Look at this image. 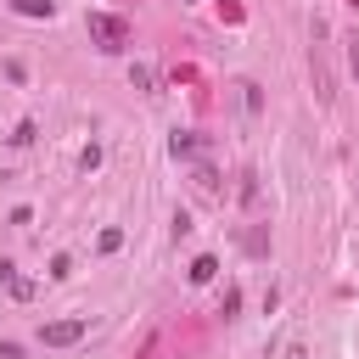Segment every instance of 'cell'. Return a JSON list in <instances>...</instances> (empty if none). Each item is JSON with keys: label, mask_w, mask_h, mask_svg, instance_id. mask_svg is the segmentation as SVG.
<instances>
[{"label": "cell", "mask_w": 359, "mask_h": 359, "mask_svg": "<svg viewBox=\"0 0 359 359\" xmlns=\"http://www.w3.org/2000/svg\"><path fill=\"white\" fill-rule=\"evenodd\" d=\"M90 45L95 50H123L129 45V22L112 11H90Z\"/></svg>", "instance_id": "obj_1"}, {"label": "cell", "mask_w": 359, "mask_h": 359, "mask_svg": "<svg viewBox=\"0 0 359 359\" xmlns=\"http://www.w3.org/2000/svg\"><path fill=\"white\" fill-rule=\"evenodd\" d=\"M84 320H50V325H39V348H73V342H84Z\"/></svg>", "instance_id": "obj_2"}, {"label": "cell", "mask_w": 359, "mask_h": 359, "mask_svg": "<svg viewBox=\"0 0 359 359\" xmlns=\"http://www.w3.org/2000/svg\"><path fill=\"white\" fill-rule=\"evenodd\" d=\"M168 151H174V157H202V140H196L191 129H174V140H168Z\"/></svg>", "instance_id": "obj_3"}, {"label": "cell", "mask_w": 359, "mask_h": 359, "mask_svg": "<svg viewBox=\"0 0 359 359\" xmlns=\"http://www.w3.org/2000/svg\"><path fill=\"white\" fill-rule=\"evenodd\" d=\"M309 67H314V90H320V101H331V73H325V62H320V50L309 56Z\"/></svg>", "instance_id": "obj_4"}, {"label": "cell", "mask_w": 359, "mask_h": 359, "mask_svg": "<svg viewBox=\"0 0 359 359\" xmlns=\"http://www.w3.org/2000/svg\"><path fill=\"white\" fill-rule=\"evenodd\" d=\"M129 79H135V90H146V95L157 90V67H146V62H135V67H129Z\"/></svg>", "instance_id": "obj_5"}, {"label": "cell", "mask_w": 359, "mask_h": 359, "mask_svg": "<svg viewBox=\"0 0 359 359\" xmlns=\"http://www.w3.org/2000/svg\"><path fill=\"white\" fill-rule=\"evenodd\" d=\"M6 292H11V303H34V292H39V286H34V280H22V275H11V280H6Z\"/></svg>", "instance_id": "obj_6"}, {"label": "cell", "mask_w": 359, "mask_h": 359, "mask_svg": "<svg viewBox=\"0 0 359 359\" xmlns=\"http://www.w3.org/2000/svg\"><path fill=\"white\" fill-rule=\"evenodd\" d=\"M11 6H17L22 17H50V11H56V0H11Z\"/></svg>", "instance_id": "obj_7"}, {"label": "cell", "mask_w": 359, "mask_h": 359, "mask_svg": "<svg viewBox=\"0 0 359 359\" xmlns=\"http://www.w3.org/2000/svg\"><path fill=\"white\" fill-rule=\"evenodd\" d=\"M213 269H219V264H213V258H196V264H191V280H196V286H202V280H213Z\"/></svg>", "instance_id": "obj_8"}, {"label": "cell", "mask_w": 359, "mask_h": 359, "mask_svg": "<svg viewBox=\"0 0 359 359\" xmlns=\"http://www.w3.org/2000/svg\"><path fill=\"white\" fill-rule=\"evenodd\" d=\"M342 50H348V73L359 79V34H348V39H342Z\"/></svg>", "instance_id": "obj_9"}, {"label": "cell", "mask_w": 359, "mask_h": 359, "mask_svg": "<svg viewBox=\"0 0 359 359\" xmlns=\"http://www.w3.org/2000/svg\"><path fill=\"white\" fill-rule=\"evenodd\" d=\"M118 241H123V230H101V241H95V247H101V252H118Z\"/></svg>", "instance_id": "obj_10"}, {"label": "cell", "mask_w": 359, "mask_h": 359, "mask_svg": "<svg viewBox=\"0 0 359 359\" xmlns=\"http://www.w3.org/2000/svg\"><path fill=\"white\" fill-rule=\"evenodd\" d=\"M73 275V258H50V280H67Z\"/></svg>", "instance_id": "obj_11"}, {"label": "cell", "mask_w": 359, "mask_h": 359, "mask_svg": "<svg viewBox=\"0 0 359 359\" xmlns=\"http://www.w3.org/2000/svg\"><path fill=\"white\" fill-rule=\"evenodd\" d=\"M11 275H17V264H11V258H0V286H6Z\"/></svg>", "instance_id": "obj_12"}, {"label": "cell", "mask_w": 359, "mask_h": 359, "mask_svg": "<svg viewBox=\"0 0 359 359\" xmlns=\"http://www.w3.org/2000/svg\"><path fill=\"white\" fill-rule=\"evenodd\" d=\"M286 359H309V348H303V342H292V348H286Z\"/></svg>", "instance_id": "obj_13"}, {"label": "cell", "mask_w": 359, "mask_h": 359, "mask_svg": "<svg viewBox=\"0 0 359 359\" xmlns=\"http://www.w3.org/2000/svg\"><path fill=\"white\" fill-rule=\"evenodd\" d=\"M185 6H196V0H185Z\"/></svg>", "instance_id": "obj_14"}]
</instances>
